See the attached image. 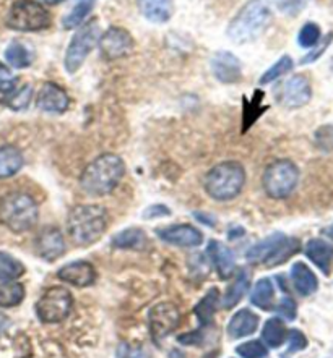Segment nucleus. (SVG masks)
I'll return each instance as SVG.
<instances>
[{
	"label": "nucleus",
	"instance_id": "obj_1",
	"mask_svg": "<svg viewBox=\"0 0 333 358\" xmlns=\"http://www.w3.org/2000/svg\"><path fill=\"white\" fill-rule=\"evenodd\" d=\"M125 173L124 161L117 155H102L88 164L80 177V187L86 195L104 196L119 185Z\"/></svg>",
	"mask_w": 333,
	"mask_h": 358
},
{
	"label": "nucleus",
	"instance_id": "obj_2",
	"mask_svg": "<svg viewBox=\"0 0 333 358\" xmlns=\"http://www.w3.org/2000/svg\"><path fill=\"white\" fill-rule=\"evenodd\" d=\"M107 229V213L98 204H80L69 213L67 230L75 243L91 245L102 237Z\"/></svg>",
	"mask_w": 333,
	"mask_h": 358
},
{
	"label": "nucleus",
	"instance_id": "obj_3",
	"mask_svg": "<svg viewBox=\"0 0 333 358\" xmlns=\"http://www.w3.org/2000/svg\"><path fill=\"white\" fill-rule=\"evenodd\" d=\"M271 20V10L266 0H249L229 23L228 36L236 44L252 43L262 36Z\"/></svg>",
	"mask_w": 333,
	"mask_h": 358
},
{
	"label": "nucleus",
	"instance_id": "obj_4",
	"mask_svg": "<svg viewBox=\"0 0 333 358\" xmlns=\"http://www.w3.org/2000/svg\"><path fill=\"white\" fill-rule=\"evenodd\" d=\"M38 214V204L27 193L13 192L0 199V222L15 234L33 229Z\"/></svg>",
	"mask_w": 333,
	"mask_h": 358
},
{
	"label": "nucleus",
	"instance_id": "obj_5",
	"mask_svg": "<svg viewBox=\"0 0 333 358\" xmlns=\"http://www.w3.org/2000/svg\"><path fill=\"white\" fill-rule=\"evenodd\" d=\"M245 171L239 162H222L205 176V190L217 201H229L243 190Z\"/></svg>",
	"mask_w": 333,
	"mask_h": 358
},
{
	"label": "nucleus",
	"instance_id": "obj_6",
	"mask_svg": "<svg viewBox=\"0 0 333 358\" xmlns=\"http://www.w3.org/2000/svg\"><path fill=\"white\" fill-rule=\"evenodd\" d=\"M299 252V240L290 238L286 235L276 232L262 242L254 245L247 252V261L250 264H269L278 266L288 261L294 253Z\"/></svg>",
	"mask_w": 333,
	"mask_h": 358
},
{
	"label": "nucleus",
	"instance_id": "obj_7",
	"mask_svg": "<svg viewBox=\"0 0 333 358\" xmlns=\"http://www.w3.org/2000/svg\"><path fill=\"white\" fill-rule=\"evenodd\" d=\"M7 27L23 33L43 31L50 27V15L36 0H17L7 15Z\"/></svg>",
	"mask_w": 333,
	"mask_h": 358
},
{
	"label": "nucleus",
	"instance_id": "obj_8",
	"mask_svg": "<svg viewBox=\"0 0 333 358\" xmlns=\"http://www.w3.org/2000/svg\"><path fill=\"white\" fill-rule=\"evenodd\" d=\"M299 180V171L291 161H276L265 169L262 185L266 195L275 199L288 198Z\"/></svg>",
	"mask_w": 333,
	"mask_h": 358
},
{
	"label": "nucleus",
	"instance_id": "obj_9",
	"mask_svg": "<svg viewBox=\"0 0 333 358\" xmlns=\"http://www.w3.org/2000/svg\"><path fill=\"white\" fill-rule=\"evenodd\" d=\"M101 38V29L98 24V20H90L88 23H85L74 39L70 41L69 49L65 54V69L69 73H75L76 70L83 65L85 59L88 57L91 50L95 49V45L98 44Z\"/></svg>",
	"mask_w": 333,
	"mask_h": 358
},
{
	"label": "nucleus",
	"instance_id": "obj_10",
	"mask_svg": "<svg viewBox=\"0 0 333 358\" xmlns=\"http://www.w3.org/2000/svg\"><path fill=\"white\" fill-rule=\"evenodd\" d=\"M74 299L65 287H53L46 290L36 303V315L46 324H57L70 315Z\"/></svg>",
	"mask_w": 333,
	"mask_h": 358
},
{
	"label": "nucleus",
	"instance_id": "obj_11",
	"mask_svg": "<svg viewBox=\"0 0 333 358\" xmlns=\"http://www.w3.org/2000/svg\"><path fill=\"white\" fill-rule=\"evenodd\" d=\"M181 323V313L177 306L169 301H163L151 308L150 311V331L151 337L156 342L165 339Z\"/></svg>",
	"mask_w": 333,
	"mask_h": 358
},
{
	"label": "nucleus",
	"instance_id": "obj_12",
	"mask_svg": "<svg viewBox=\"0 0 333 358\" xmlns=\"http://www.w3.org/2000/svg\"><path fill=\"white\" fill-rule=\"evenodd\" d=\"M100 50L106 60L127 57L133 50V39L124 28L112 27L100 38Z\"/></svg>",
	"mask_w": 333,
	"mask_h": 358
},
{
	"label": "nucleus",
	"instance_id": "obj_13",
	"mask_svg": "<svg viewBox=\"0 0 333 358\" xmlns=\"http://www.w3.org/2000/svg\"><path fill=\"white\" fill-rule=\"evenodd\" d=\"M212 71L215 78L222 83H238L243 76V65L240 60L226 50H219L212 57Z\"/></svg>",
	"mask_w": 333,
	"mask_h": 358
},
{
	"label": "nucleus",
	"instance_id": "obj_14",
	"mask_svg": "<svg viewBox=\"0 0 333 358\" xmlns=\"http://www.w3.org/2000/svg\"><path fill=\"white\" fill-rule=\"evenodd\" d=\"M312 91L311 83L306 76L296 75L286 81L283 90H281V104L290 107V109H298L306 106L311 101Z\"/></svg>",
	"mask_w": 333,
	"mask_h": 358
},
{
	"label": "nucleus",
	"instance_id": "obj_15",
	"mask_svg": "<svg viewBox=\"0 0 333 358\" xmlns=\"http://www.w3.org/2000/svg\"><path fill=\"white\" fill-rule=\"evenodd\" d=\"M161 240L184 248H197L203 242V235L198 229L187 226V224H179V226H169L166 229L158 230Z\"/></svg>",
	"mask_w": 333,
	"mask_h": 358
},
{
	"label": "nucleus",
	"instance_id": "obj_16",
	"mask_svg": "<svg viewBox=\"0 0 333 358\" xmlns=\"http://www.w3.org/2000/svg\"><path fill=\"white\" fill-rule=\"evenodd\" d=\"M36 252L44 261H55L65 253V240L59 229L46 227L36 238Z\"/></svg>",
	"mask_w": 333,
	"mask_h": 358
},
{
	"label": "nucleus",
	"instance_id": "obj_17",
	"mask_svg": "<svg viewBox=\"0 0 333 358\" xmlns=\"http://www.w3.org/2000/svg\"><path fill=\"white\" fill-rule=\"evenodd\" d=\"M69 96L55 83L43 85L38 98H36V106L43 112H49V114H62L69 109Z\"/></svg>",
	"mask_w": 333,
	"mask_h": 358
},
{
	"label": "nucleus",
	"instance_id": "obj_18",
	"mask_svg": "<svg viewBox=\"0 0 333 358\" xmlns=\"http://www.w3.org/2000/svg\"><path fill=\"white\" fill-rule=\"evenodd\" d=\"M59 279L75 287H88L96 280V271L88 261H75L59 269Z\"/></svg>",
	"mask_w": 333,
	"mask_h": 358
},
{
	"label": "nucleus",
	"instance_id": "obj_19",
	"mask_svg": "<svg viewBox=\"0 0 333 358\" xmlns=\"http://www.w3.org/2000/svg\"><path fill=\"white\" fill-rule=\"evenodd\" d=\"M207 255L210 261L213 263L215 269H217V273L219 274V278L228 279L229 275L234 273V268H236L234 253L226 247V245H223L222 242H217V240H212L207 247Z\"/></svg>",
	"mask_w": 333,
	"mask_h": 358
},
{
	"label": "nucleus",
	"instance_id": "obj_20",
	"mask_svg": "<svg viewBox=\"0 0 333 358\" xmlns=\"http://www.w3.org/2000/svg\"><path fill=\"white\" fill-rule=\"evenodd\" d=\"M306 255L325 275L330 274L333 264V247L325 240L312 238L306 245Z\"/></svg>",
	"mask_w": 333,
	"mask_h": 358
},
{
	"label": "nucleus",
	"instance_id": "obj_21",
	"mask_svg": "<svg viewBox=\"0 0 333 358\" xmlns=\"http://www.w3.org/2000/svg\"><path fill=\"white\" fill-rule=\"evenodd\" d=\"M259 316L247 308L239 310L228 324V334L231 339H240L244 336H250L257 331Z\"/></svg>",
	"mask_w": 333,
	"mask_h": 358
},
{
	"label": "nucleus",
	"instance_id": "obj_22",
	"mask_svg": "<svg viewBox=\"0 0 333 358\" xmlns=\"http://www.w3.org/2000/svg\"><path fill=\"white\" fill-rule=\"evenodd\" d=\"M138 8L148 22L166 23L172 15L171 0H137Z\"/></svg>",
	"mask_w": 333,
	"mask_h": 358
},
{
	"label": "nucleus",
	"instance_id": "obj_23",
	"mask_svg": "<svg viewBox=\"0 0 333 358\" xmlns=\"http://www.w3.org/2000/svg\"><path fill=\"white\" fill-rule=\"evenodd\" d=\"M291 280H293L296 292L302 296H309L319 287L315 274L304 263H296L291 268Z\"/></svg>",
	"mask_w": 333,
	"mask_h": 358
},
{
	"label": "nucleus",
	"instance_id": "obj_24",
	"mask_svg": "<svg viewBox=\"0 0 333 358\" xmlns=\"http://www.w3.org/2000/svg\"><path fill=\"white\" fill-rule=\"evenodd\" d=\"M23 167V156L18 148L2 146L0 148V180L13 177Z\"/></svg>",
	"mask_w": 333,
	"mask_h": 358
},
{
	"label": "nucleus",
	"instance_id": "obj_25",
	"mask_svg": "<svg viewBox=\"0 0 333 358\" xmlns=\"http://www.w3.org/2000/svg\"><path fill=\"white\" fill-rule=\"evenodd\" d=\"M249 287H250V275L245 273V271H239L238 275H236L234 282L229 285L226 294L223 296V308L224 310L234 308V306L243 300V296L247 294Z\"/></svg>",
	"mask_w": 333,
	"mask_h": 358
},
{
	"label": "nucleus",
	"instance_id": "obj_26",
	"mask_svg": "<svg viewBox=\"0 0 333 358\" xmlns=\"http://www.w3.org/2000/svg\"><path fill=\"white\" fill-rule=\"evenodd\" d=\"M148 245V238L140 229L122 230L112 237V247L119 250H143Z\"/></svg>",
	"mask_w": 333,
	"mask_h": 358
},
{
	"label": "nucleus",
	"instance_id": "obj_27",
	"mask_svg": "<svg viewBox=\"0 0 333 358\" xmlns=\"http://www.w3.org/2000/svg\"><path fill=\"white\" fill-rule=\"evenodd\" d=\"M250 301L257 306V308L264 311L275 310V287L271 284L270 279H260L257 284H255L252 296H250Z\"/></svg>",
	"mask_w": 333,
	"mask_h": 358
},
{
	"label": "nucleus",
	"instance_id": "obj_28",
	"mask_svg": "<svg viewBox=\"0 0 333 358\" xmlns=\"http://www.w3.org/2000/svg\"><path fill=\"white\" fill-rule=\"evenodd\" d=\"M25 299L23 284L17 280H8V282L0 284V308H13L18 306Z\"/></svg>",
	"mask_w": 333,
	"mask_h": 358
},
{
	"label": "nucleus",
	"instance_id": "obj_29",
	"mask_svg": "<svg viewBox=\"0 0 333 358\" xmlns=\"http://www.w3.org/2000/svg\"><path fill=\"white\" fill-rule=\"evenodd\" d=\"M262 337L266 342V345L271 347V349H276V347L283 345L286 337H288V329H286V326L281 320H269L264 326Z\"/></svg>",
	"mask_w": 333,
	"mask_h": 358
},
{
	"label": "nucleus",
	"instance_id": "obj_30",
	"mask_svg": "<svg viewBox=\"0 0 333 358\" xmlns=\"http://www.w3.org/2000/svg\"><path fill=\"white\" fill-rule=\"evenodd\" d=\"M218 289H212L196 306V316L203 326H208L213 321V316L218 308Z\"/></svg>",
	"mask_w": 333,
	"mask_h": 358
},
{
	"label": "nucleus",
	"instance_id": "obj_31",
	"mask_svg": "<svg viewBox=\"0 0 333 358\" xmlns=\"http://www.w3.org/2000/svg\"><path fill=\"white\" fill-rule=\"evenodd\" d=\"M25 274V266L18 259L0 252V282L17 280Z\"/></svg>",
	"mask_w": 333,
	"mask_h": 358
},
{
	"label": "nucleus",
	"instance_id": "obj_32",
	"mask_svg": "<svg viewBox=\"0 0 333 358\" xmlns=\"http://www.w3.org/2000/svg\"><path fill=\"white\" fill-rule=\"evenodd\" d=\"M5 59L15 69H27L32 64V54L22 43H12L5 50Z\"/></svg>",
	"mask_w": 333,
	"mask_h": 358
},
{
	"label": "nucleus",
	"instance_id": "obj_33",
	"mask_svg": "<svg viewBox=\"0 0 333 358\" xmlns=\"http://www.w3.org/2000/svg\"><path fill=\"white\" fill-rule=\"evenodd\" d=\"M33 98V90L29 85H25L22 88H15L12 93L7 94V98L4 99L5 104H7L10 109L13 110H23L27 109L29 102H32Z\"/></svg>",
	"mask_w": 333,
	"mask_h": 358
},
{
	"label": "nucleus",
	"instance_id": "obj_34",
	"mask_svg": "<svg viewBox=\"0 0 333 358\" xmlns=\"http://www.w3.org/2000/svg\"><path fill=\"white\" fill-rule=\"evenodd\" d=\"M293 69V60L288 55H285V57H281L278 62H276L271 69H269L262 75V78H260V83L262 85H269L271 81H275L276 78H280V76H283L291 71Z\"/></svg>",
	"mask_w": 333,
	"mask_h": 358
},
{
	"label": "nucleus",
	"instance_id": "obj_35",
	"mask_svg": "<svg viewBox=\"0 0 333 358\" xmlns=\"http://www.w3.org/2000/svg\"><path fill=\"white\" fill-rule=\"evenodd\" d=\"M91 7H93V3H86V2L76 3L74 10H72V12L64 18V27L67 29H72V28L79 27V24L83 23Z\"/></svg>",
	"mask_w": 333,
	"mask_h": 358
},
{
	"label": "nucleus",
	"instance_id": "obj_36",
	"mask_svg": "<svg viewBox=\"0 0 333 358\" xmlns=\"http://www.w3.org/2000/svg\"><path fill=\"white\" fill-rule=\"evenodd\" d=\"M299 45L301 48L311 49L320 41V28L315 23H306L299 31Z\"/></svg>",
	"mask_w": 333,
	"mask_h": 358
},
{
	"label": "nucleus",
	"instance_id": "obj_37",
	"mask_svg": "<svg viewBox=\"0 0 333 358\" xmlns=\"http://www.w3.org/2000/svg\"><path fill=\"white\" fill-rule=\"evenodd\" d=\"M236 352H238V355L243 358H265L269 355L266 347L259 341L244 342L243 345H239L238 349H236Z\"/></svg>",
	"mask_w": 333,
	"mask_h": 358
},
{
	"label": "nucleus",
	"instance_id": "obj_38",
	"mask_svg": "<svg viewBox=\"0 0 333 358\" xmlns=\"http://www.w3.org/2000/svg\"><path fill=\"white\" fill-rule=\"evenodd\" d=\"M307 2L309 0H276V5H278L280 12L290 15V17H296L306 8Z\"/></svg>",
	"mask_w": 333,
	"mask_h": 358
},
{
	"label": "nucleus",
	"instance_id": "obj_39",
	"mask_svg": "<svg viewBox=\"0 0 333 358\" xmlns=\"http://www.w3.org/2000/svg\"><path fill=\"white\" fill-rule=\"evenodd\" d=\"M315 143L320 150L333 151V125L320 127L315 133Z\"/></svg>",
	"mask_w": 333,
	"mask_h": 358
},
{
	"label": "nucleus",
	"instance_id": "obj_40",
	"mask_svg": "<svg viewBox=\"0 0 333 358\" xmlns=\"http://www.w3.org/2000/svg\"><path fill=\"white\" fill-rule=\"evenodd\" d=\"M307 347V339L306 336L302 334L301 331H290V352L293 354V352H299V350H304Z\"/></svg>",
	"mask_w": 333,
	"mask_h": 358
},
{
	"label": "nucleus",
	"instance_id": "obj_41",
	"mask_svg": "<svg viewBox=\"0 0 333 358\" xmlns=\"http://www.w3.org/2000/svg\"><path fill=\"white\" fill-rule=\"evenodd\" d=\"M276 311H280L281 315L285 316L286 320H294L296 318V303L291 296H285L283 300L280 301V305L275 308Z\"/></svg>",
	"mask_w": 333,
	"mask_h": 358
},
{
	"label": "nucleus",
	"instance_id": "obj_42",
	"mask_svg": "<svg viewBox=\"0 0 333 358\" xmlns=\"http://www.w3.org/2000/svg\"><path fill=\"white\" fill-rule=\"evenodd\" d=\"M15 88H17V80L13 78L12 71H2V73H0V93L8 94L12 93Z\"/></svg>",
	"mask_w": 333,
	"mask_h": 358
},
{
	"label": "nucleus",
	"instance_id": "obj_43",
	"mask_svg": "<svg viewBox=\"0 0 333 358\" xmlns=\"http://www.w3.org/2000/svg\"><path fill=\"white\" fill-rule=\"evenodd\" d=\"M117 358H148V355L138 347H130L127 344H122L117 350Z\"/></svg>",
	"mask_w": 333,
	"mask_h": 358
},
{
	"label": "nucleus",
	"instance_id": "obj_44",
	"mask_svg": "<svg viewBox=\"0 0 333 358\" xmlns=\"http://www.w3.org/2000/svg\"><path fill=\"white\" fill-rule=\"evenodd\" d=\"M171 211L163 204H155V206H148L145 211H143V217L145 219H156V217H163V216H169Z\"/></svg>",
	"mask_w": 333,
	"mask_h": 358
},
{
	"label": "nucleus",
	"instance_id": "obj_45",
	"mask_svg": "<svg viewBox=\"0 0 333 358\" xmlns=\"http://www.w3.org/2000/svg\"><path fill=\"white\" fill-rule=\"evenodd\" d=\"M332 36H333V34H329V36H327V38H325V41H324V43H322V44H320V48H317V49L314 50V52L307 54V55H306V57L301 60V64H309V62H314V60H315L317 57H320V55H322V54H324V50L327 49V45H329V44L332 43Z\"/></svg>",
	"mask_w": 333,
	"mask_h": 358
},
{
	"label": "nucleus",
	"instance_id": "obj_46",
	"mask_svg": "<svg viewBox=\"0 0 333 358\" xmlns=\"http://www.w3.org/2000/svg\"><path fill=\"white\" fill-rule=\"evenodd\" d=\"M43 2L48 3V5H57L60 2H64V0H43Z\"/></svg>",
	"mask_w": 333,
	"mask_h": 358
},
{
	"label": "nucleus",
	"instance_id": "obj_47",
	"mask_svg": "<svg viewBox=\"0 0 333 358\" xmlns=\"http://www.w3.org/2000/svg\"><path fill=\"white\" fill-rule=\"evenodd\" d=\"M327 235H329V237L333 240V226L327 229Z\"/></svg>",
	"mask_w": 333,
	"mask_h": 358
},
{
	"label": "nucleus",
	"instance_id": "obj_48",
	"mask_svg": "<svg viewBox=\"0 0 333 358\" xmlns=\"http://www.w3.org/2000/svg\"><path fill=\"white\" fill-rule=\"evenodd\" d=\"M8 69H7V66H5L4 64H0V73H2V71H7Z\"/></svg>",
	"mask_w": 333,
	"mask_h": 358
}]
</instances>
